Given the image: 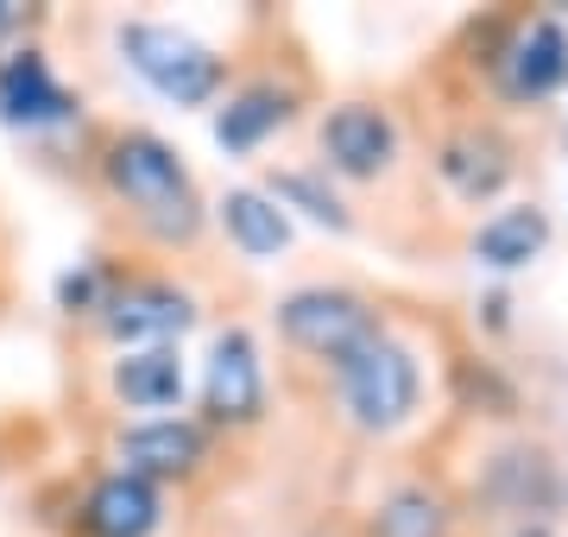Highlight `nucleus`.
<instances>
[{"label": "nucleus", "instance_id": "obj_8", "mask_svg": "<svg viewBox=\"0 0 568 537\" xmlns=\"http://www.w3.org/2000/svg\"><path fill=\"white\" fill-rule=\"evenodd\" d=\"M82 114V102L63 89V77L51 70L44 51H13L0 58V121L20 126V133H51V126H70Z\"/></svg>", "mask_w": 568, "mask_h": 537}, {"label": "nucleus", "instance_id": "obj_4", "mask_svg": "<svg viewBox=\"0 0 568 537\" xmlns=\"http://www.w3.org/2000/svg\"><path fill=\"white\" fill-rule=\"evenodd\" d=\"M196 323V297L171 278H121L102 311V330L121 354L133 348H178Z\"/></svg>", "mask_w": 568, "mask_h": 537}, {"label": "nucleus", "instance_id": "obj_18", "mask_svg": "<svg viewBox=\"0 0 568 537\" xmlns=\"http://www.w3.org/2000/svg\"><path fill=\"white\" fill-rule=\"evenodd\" d=\"M272 203H297L304 215H316V222H328V227H347V209L335 203V190L323 184V178H310V171H278L272 178V190H265Z\"/></svg>", "mask_w": 568, "mask_h": 537}, {"label": "nucleus", "instance_id": "obj_13", "mask_svg": "<svg viewBox=\"0 0 568 537\" xmlns=\"http://www.w3.org/2000/svg\"><path fill=\"white\" fill-rule=\"evenodd\" d=\"M291 108H297V95H291V89H278V83L234 89V95H227V108L215 114V145H222V152H253V145H265L284 121H291Z\"/></svg>", "mask_w": 568, "mask_h": 537}, {"label": "nucleus", "instance_id": "obj_9", "mask_svg": "<svg viewBox=\"0 0 568 537\" xmlns=\"http://www.w3.org/2000/svg\"><path fill=\"white\" fill-rule=\"evenodd\" d=\"M77 531L82 537H152L164 525V487L140 475H121V468H108L77 506Z\"/></svg>", "mask_w": 568, "mask_h": 537}, {"label": "nucleus", "instance_id": "obj_3", "mask_svg": "<svg viewBox=\"0 0 568 537\" xmlns=\"http://www.w3.org/2000/svg\"><path fill=\"white\" fill-rule=\"evenodd\" d=\"M335 373H342V405L361 430L386 436L417 412V354L392 342L386 330H373L354 354H342Z\"/></svg>", "mask_w": 568, "mask_h": 537}, {"label": "nucleus", "instance_id": "obj_6", "mask_svg": "<svg viewBox=\"0 0 568 537\" xmlns=\"http://www.w3.org/2000/svg\"><path fill=\"white\" fill-rule=\"evenodd\" d=\"M203 417L209 430H246L265 417V367L246 330H222L203 361Z\"/></svg>", "mask_w": 568, "mask_h": 537}, {"label": "nucleus", "instance_id": "obj_1", "mask_svg": "<svg viewBox=\"0 0 568 537\" xmlns=\"http://www.w3.org/2000/svg\"><path fill=\"white\" fill-rule=\"evenodd\" d=\"M102 184L159 247H190L203 234V190L159 133H114L102 152Z\"/></svg>", "mask_w": 568, "mask_h": 537}, {"label": "nucleus", "instance_id": "obj_2", "mask_svg": "<svg viewBox=\"0 0 568 537\" xmlns=\"http://www.w3.org/2000/svg\"><path fill=\"white\" fill-rule=\"evenodd\" d=\"M114 44H121L126 70H133L152 95H164V102H178V108L215 102V89H222V77H227L222 58H215L203 39H190L183 26H164V20H126L121 32H114Z\"/></svg>", "mask_w": 568, "mask_h": 537}, {"label": "nucleus", "instance_id": "obj_11", "mask_svg": "<svg viewBox=\"0 0 568 537\" xmlns=\"http://www.w3.org/2000/svg\"><path fill=\"white\" fill-rule=\"evenodd\" d=\"M499 83L511 102H544L568 83V32L556 20H530L499 58Z\"/></svg>", "mask_w": 568, "mask_h": 537}, {"label": "nucleus", "instance_id": "obj_19", "mask_svg": "<svg viewBox=\"0 0 568 537\" xmlns=\"http://www.w3.org/2000/svg\"><path fill=\"white\" fill-rule=\"evenodd\" d=\"M379 531L386 537H443L448 513H443V499H429V494H398V499H386Z\"/></svg>", "mask_w": 568, "mask_h": 537}, {"label": "nucleus", "instance_id": "obj_15", "mask_svg": "<svg viewBox=\"0 0 568 537\" xmlns=\"http://www.w3.org/2000/svg\"><path fill=\"white\" fill-rule=\"evenodd\" d=\"M222 227L246 260H272V253L291 247V222H284V209L272 203L265 190H227L222 196Z\"/></svg>", "mask_w": 568, "mask_h": 537}, {"label": "nucleus", "instance_id": "obj_10", "mask_svg": "<svg viewBox=\"0 0 568 537\" xmlns=\"http://www.w3.org/2000/svg\"><path fill=\"white\" fill-rule=\"evenodd\" d=\"M323 152L342 178H379L392 165V152H398V126H392L386 108L342 102L323 121Z\"/></svg>", "mask_w": 568, "mask_h": 537}, {"label": "nucleus", "instance_id": "obj_7", "mask_svg": "<svg viewBox=\"0 0 568 537\" xmlns=\"http://www.w3.org/2000/svg\"><path fill=\"white\" fill-rule=\"evenodd\" d=\"M114 462H121V475H140L152 487L190 480V475H203V462H209V424H196V417H145V424H126L114 436Z\"/></svg>", "mask_w": 568, "mask_h": 537}, {"label": "nucleus", "instance_id": "obj_17", "mask_svg": "<svg viewBox=\"0 0 568 537\" xmlns=\"http://www.w3.org/2000/svg\"><path fill=\"white\" fill-rule=\"evenodd\" d=\"M114 285H121V272L108 266V260H82V266H70L58 278V311L63 316H95V323H102Z\"/></svg>", "mask_w": 568, "mask_h": 537}, {"label": "nucleus", "instance_id": "obj_16", "mask_svg": "<svg viewBox=\"0 0 568 537\" xmlns=\"http://www.w3.org/2000/svg\"><path fill=\"white\" fill-rule=\"evenodd\" d=\"M549 241V222L544 209H499L493 222H480V234H474V260L493 272H511V266H530L537 253H544Z\"/></svg>", "mask_w": 568, "mask_h": 537}, {"label": "nucleus", "instance_id": "obj_20", "mask_svg": "<svg viewBox=\"0 0 568 537\" xmlns=\"http://www.w3.org/2000/svg\"><path fill=\"white\" fill-rule=\"evenodd\" d=\"M13 26H20V7H13V0H0V44H7V32H13Z\"/></svg>", "mask_w": 568, "mask_h": 537}, {"label": "nucleus", "instance_id": "obj_12", "mask_svg": "<svg viewBox=\"0 0 568 537\" xmlns=\"http://www.w3.org/2000/svg\"><path fill=\"white\" fill-rule=\"evenodd\" d=\"M108 386L121 398L126 412H171L183 405V386H190V373H183V348H133L114 361L108 373Z\"/></svg>", "mask_w": 568, "mask_h": 537}, {"label": "nucleus", "instance_id": "obj_5", "mask_svg": "<svg viewBox=\"0 0 568 537\" xmlns=\"http://www.w3.org/2000/svg\"><path fill=\"white\" fill-rule=\"evenodd\" d=\"M278 330L291 335V348L304 354H323V361H342L379 330V316L366 311V297L354 291H335V285H304L291 291L278 304Z\"/></svg>", "mask_w": 568, "mask_h": 537}, {"label": "nucleus", "instance_id": "obj_14", "mask_svg": "<svg viewBox=\"0 0 568 537\" xmlns=\"http://www.w3.org/2000/svg\"><path fill=\"white\" fill-rule=\"evenodd\" d=\"M443 178L462 196H493V190L511 178V152H506V140L499 133H487V126H467V133H455V140L443 145Z\"/></svg>", "mask_w": 568, "mask_h": 537}]
</instances>
